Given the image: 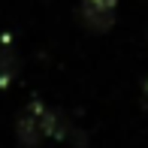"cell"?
<instances>
[{"label": "cell", "mask_w": 148, "mask_h": 148, "mask_svg": "<svg viewBox=\"0 0 148 148\" xmlns=\"http://www.w3.org/2000/svg\"><path fill=\"white\" fill-rule=\"evenodd\" d=\"M73 133V121L70 115H64L60 109H51L42 100L33 97L15 118V139L18 148H39L45 136L51 139H70Z\"/></svg>", "instance_id": "obj_1"}, {"label": "cell", "mask_w": 148, "mask_h": 148, "mask_svg": "<svg viewBox=\"0 0 148 148\" xmlns=\"http://www.w3.org/2000/svg\"><path fill=\"white\" fill-rule=\"evenodd\" d=\"M76 18L85 30L91 33H106L115 27L118 18V0H79Z\"/></svg>", "instance_id": "obj_2"}, {"label": "cell", "mask_w": 148, "mask_h": 148, "mask_svg": "<svg viewBox=\"0 0 148 148\" xmlns=\"http://www.w3.org/2000/svg\"><path fill=\"white\" fill-rule=\"evenodd\" d=\"M18 66H21V60L12 51V45H3V51H0V88H9L12 85V79L21 73Z\"/></svg>", "instance_id": "obj_3"}, {"label": "cell", "mask_w": 148, "mask_h": 148, "mask_svg": "<svg viewBox=\"0 0 148 148\" xmlns=\"http://www.w3.org/2000/svg\"><path fill=\"white\" fill-rule=\"evenodd\" d=\"M142 106L148 109V76L142 79Z\"/></svg>", "instance_id": "obj_4"}]
</instances>
